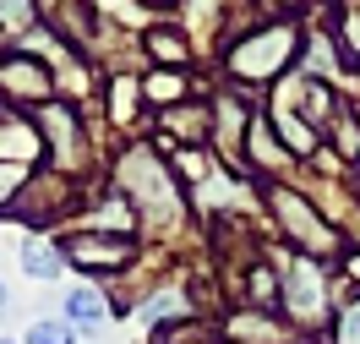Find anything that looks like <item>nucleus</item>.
I'll return each mask as SVG.
<instances>
[{
    "label": "nucleus",
    "mask_w": 360,
    "mask_h": 344,
    "mask_svg": "<svg viewBox=\"0 0 360 344\" xmlns=\"http://www.w3.org/2000/svg\"><path fill=\"white\" fill-rule=\"evenodd\" d=\"M77 197H82L77 175H60V170H49V164H44V170H33V175L6 197L0 219H17V224H27L33 235H44V229H55L71 208H77Z\"/></svg>",
    "instance_id": "2"
},
{
    "label": "nucleus",
    "mask_w": 360,
    "mask_h": 344,
    "mask_svg": "<svg viewBox=\"0 0 360 344\" xmlns=\"http://www.w3.org/2000/svg\"><path fill=\"white\" fill-rule=\"evenodd\" d=\"M164 120V142H191V148H202L207 137H213V110L207 104H175V110L158 115Z\"/></svg>",
    "instance_id": "10"
},
{
    "label": "nucleus",
    "mask_w": 360,
    "mask_h": 344,
    "mask_svg": "<svg viewBox=\"0 0 360 344\" xmlns=\"http://www.w3.org/2000/svg\"><path fill=\"white\" fill-rule=\"evenodd\" d=\"M186 312H191V306H186V295H175V290H158L153 300H142V306H136V317L142 322H169V317H186Z\"/></svg>",
    "instance_id": "18"
},
{
    "label": "nucleus",
    "mask_w": 360,
    "mask_h": 344,
    "mask_svg": "<svg viewBox=\"0 0 360 344\" xmlns=\"http://www.w3.org/2000/svg\"><path fill=\"white\" fill-rule=\"evenodd\" d=\"M33 126H39V137H44V153H49V170H60V175H82L93 159V137H88V120L77 115L71 98H49L33 110Z\"/></svg>",
    "instance_id": "4"
},
{
    "label": "nucleus",
    "mask_w": 360,
    "mask_h": 344,
    "mask_svg": "<svg viewBox=\"0 0 360 344\" xmlns=\"http://www.w3.org/2000/svg\"><path fill=\"white\" fill-rule=\"evenodd\" d=\"M0 98L6 104H17V110H39V104H49V98H60V88H55V66H49L39 49L27 44H11L6 55H0Z\"/></svg>",
    "instance_id": "5"
},
{
    "label": "nucleus",
    "mask_w": 360,
    "mask_h": 344,
    "mask_svg": "<svg viewBox=\"0 0 360 344\" xmlns=\"http://www.w3.org/2000/svg\"><path fill=\"white\" fill-rule=\"evenodd\" d=\"M6 306H11V295H6V284H0V317H6Z\"/></svg>",
    "instance_id": "22"
},
{
    "label": "nucleus",
    "mask_w": 360,
    "mask_h": 344,
    "mask_svg": "<svg viewBox=\"0 0 360 344\" xmlns=\"http://www.w3.org/2000/svg\"><path fill=\"white\" fill-rule=\"evenodd\" d=\"M66 322L82 333V328H104L110 322V300H104V290H93V284H77V290H66Z\"/></svg>",
    "instance_id": "12"
},
{
    "label": "nucleus",
    "mask_w": 360,
    "mask_h": 344,
    "mask_svg": "<svg viewBox=\"0 0 360 344\" xmlns=\"http://www.w3.org/2000/svg\"><path fill=\"white\" fill-rule=\"evenodd\" d=\"M49 153H44V137H39V126H33V115H11L0 110V164L6 170H39Z\"/></svg>",
    "instance_id": "9"
},
{
    "label": "nucleus",
    "mask_w": 360,
    "mask_h": 344,
    "mask_svg": "<svg viewBox=\"0 0 360 344\" xmlns=\"http://www.w3.org/2000/svg\"><path fill=\"white\" fill-rule=\"evenodd\" d=\"M60 252L82 274H120V268H131L136 241L131 235H110V229H71L66 241H60Z\"/></svg>",
    "instance_id": "7"
},
{
    "label": "nucleus",
    "mask_w": 360,
    "mask_h": 344,
    "mask_svg": "<svg viewBox=\"0 0 360 344\" xmlns=\"http://www.w3.org/2000/svg\"><path fill=\"white\" fill-rule=\"evenodd\" d=\"M338 344H360V300L355 306H344V312H338Z\"/></svg>",
    "instance_id": "21"
},
{
    "label": "nucleus",
    "mask_w": 360,
    "mask_h": 344,
    "mask_svg": "<svg viewBox=\"0 0 360 344\" xmlns=\"http://www.w3.org/2000/svg\"><path fill=\"white\" fill-rule=\"evenodd\" d=\"M115 186L126 191L136 219H148V224H169V219H180V208H186V197H180V186H175V170L158 159L153 148H142V142L115 159Z\"/></svg>",
    "instance_id": "1"
},
{
    "label": "nucleus",
    "mask_w": 360,
    "mask_h": 344,
    "mask_svg": "<svg viewBox=\"0 0 360 344\" xmlns=\"http://www.w3.org/2000/svg\"><path fill=\"white\" fill-rule=\"evenodd\" d=\"M136 104H142V77H126L115 71L110 77V126H136Z\"/></svg>",
    "instance_id": "14"
},
{
    "label": "nucleus",
    "mask_w": 360,
    "mask_h": 344,
    "mask_svg": "<svg viewBox=\"0 0 360 344\" xmlns=\"http://www.w3.org/2000/svg\"><path fill=\"white\" fill-rule=\"evenodd\" d=\"M93 11H104V17H115V23H148V6L142 0H93Z\"/></svg>",
    "instance_id": "20"
},
{
    "label": "nucleus",
    "mask_w": 360,
    "mask_h": 344,
    "mask_svg": "<svg viewBox=\"0 0 360 344\" xmlns=\"http://www.w3.org/2000/svg\"><path fill=\"white\" fill-rule=\"evenodd\" d=\"M22 344H77V328H71L66 317H33Z\"/></svg>",
    "instance_id": "17"
},
{
    "label": "nucleus",
    "mask_w": 360,
    "mask_h": 344,
    "mask_svg": "<svg viewBox=\"0 0 360 344\" xmlns=\"http://www.w3.org/2000/svg\"><path fill=\"white\" fill-rule=\"evenodd\" d=\"M186 88H191L186 71H148V77H142V98L158 104V110H175L180 98H186Z\"/></svg>",
    "instance_id": "16"
},
{
    "label": "nucleus",
    "mask_w": 360,
    "mask_h": 344,
    "mask_svg": "<svg viewBox=\"0 0 360 344\" xmlns=\"http://www.w3.org/2000/svg\"><path fill=\"white\" fill-rule=\"evenodd\" d=\"M142 44H148V55L158 60V71H180L186 60H191V44L180 39L175 27H148V33H142Z\"/></svg>",
    "instance_id": "15"
},
{
    "label": "nucleus",
    "mask_w": 360,
    "mask_h": 344,
    "mask_svg": "<svg viewBox=\"0 0 360 344\" xmlns=\"http://www.w3.org/2000/svg\"><path fill=\"white\" fill-rule=\"evenodd\" d=\"M229 333H235V339H262V344L278 339L273 317H257V312H240V317H229Z\"/></svg>",
    "instance_id": "19"
},
{
    "label": "nucleus",
    "mask_w": 360,
    "mask_h": 344,
    "mask_svg": "<svg viewBox=\"0 0 360 344\" xmlns=\"http://www.w3.org/2000/svg\"><path fill=\"white\" fill-rule=\"evenodd\" d=\"M295 49H300V27L295 23H268V27H257V33H240V39L229 44L224 66H229L235 82L262 88L273 77H284V66L295 60Z\"/></svg>",
    "instance_id": "3"
},
{
    "label": "nucleus",
    "mask_w": 360,
    "mask_h": 344,
    "mask_svg": "<svg viewBox=\"0 0 360 344\" xmlns=\"http://www.w3.org/2000/svg\"><path fill=\"white\" fill-rule=\"evenodd\" d=\"M17 262H22V274H27V279H39V284L66 274V252H60V241H49V235H27Z\"/></svg>",
    "instance_id": "11"
},
{
    "label": "nucleus",
    "mask_w": 360,
    "mask_h": 344,
    "mask_svg": "<svg viewBox=\"0 0 360 344\" xmlns=\"http://www.w3.org/2000/svg\"><path fill=\"white\" fill-rule=\"evenodd\" d=\"M268 203H273V213H278L284 235H290V241H295V246H300L306 257H328V252L338 246L333 229H328V219H322V213H316V208L306 203L300 191H290V186L273 181V186H268Z\"/></svg>",
    "instance_id": "6"
},
{
    "label": "nucleus",
    "mask_w": 360,
    "mask_h": 344,
    "mask_svg": "<svg viewBox=\"0 0 360 344\" xmlns=\"http://www.w3.org/2000/svg\"><path fill=\"white\" fill-rule=\"evenodd\" d=\"M39 0H0V39L6 44H27V33H39Z\"/></svg>",
    "instance_id": "13"
},
{
    "label": "nucleus",
    "mask_w": 360,
    "mask_h": 344,
    "mask_svg": "<svg viewBox=\"0 0 360 344\" xmlns=\"http://www.w3.org/2000/svg\"><path fill=\"white\" fill-rule=\"evenodd\" d=\"M0 344H22V339H0Z\"/></svg>",
    "instance_id": "23"
},
{
    "label": "nucleus",
    "mask_w": 360,
    "mask_h": 344,
    "mask_svg": "<svg viewBox=\"0 0 360 344\" xmlns=\"http://www.w3.org/2000/svg\"><path fill=\"white\" fill-rule=\"evenodd\" d=\"M284 312L300 322H316L322 312H328V279H322V262L316 257H290V274H284Z\"/></svg>",
    "instance_id": "8"
}]
</instances>
